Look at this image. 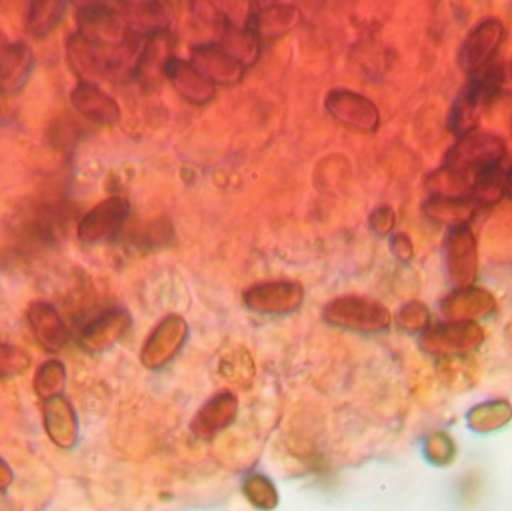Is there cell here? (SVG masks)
<instances>
[{
	"mask_svg": "<svg viewBox=\"0 0 512 511\" xmlns=\"http://www.w3.org/2000/svg\"><path fill=\"white\" fill-rule=\"evenodd\" d=\"M493 300L480 290H466L445 302L444 311L450 317H478L492 311Z\"/></svg>",
	"mask_w": 512,
	"mask_h": 511,
	"instance_id": "obj_26",
	"label": "cell"
},
{
	"mask_svg": "<svg viewBox=\"0 0 512 511\" xmlns=\"http://www.w3.org/2000/svg\"><path fill=\"white\" fill-rule=\"evenodd\" d=\"M72 210L65 201H36L15 213L12 230L24 245L50 248L59 245L68 233Z\"/></svg>",
	"mask_w": 512,
	"mask_h": 511,
	"instance_id": "obj_3",
	"label": "cell"
},
{
	"mask_svg": "<svg viewBox=\"0 0 512 511\" xmlns=\"http://www.w3.org/2000/svg\"><path fill=\"white\" fill-rule=\"evenodd\" d=\"M303 300V290L297 284L276 282L259 285L246 293V303L262 314H283L297 308Z\"/></svg>",
	"mask_w": 512,
	"mask_h": 511,
	"instance_id": "obj_18",
	"label": "cell"
},
{
	"mask_svg": "<svg viewBox=\"0 0 512 511\" xmlns=\"http://www.w3.org/2000/svg\"><path fill=\"white\" fill-rule=\"evenodd\" d=\"M71 104L80 116L98 125H116L122 116L116 99L90 81H78L75 84L71 92Z\"/></svg>",
	"mask_w": 512,
	"mask_h": 511,
	"instance_id": "obj_12",
	"label": "cell"
},
{
	"mask_svg": "<svg viewBox=\"0 0 512 511\" xmlns=\"http://www.w3.org/2000/svg\"><path fill=\"white\" fill-rule=\"evenodd\" d=\"M29 354L23 348L0 342V378H12L24 374L30 368Z\"/></svg>",
	"mask_w": 512,
	"mask_h": 511,
	"instance_id": "obj_28",
	"label": "cell"
},
{
	"mask_svg": "<svg viewBox=\"0 0 512 511\" xmlns=\"http://www.w3.org/2000/svg\"><path fill=\"white\" fill-rule=\"evenodd\" d=\"M427 318H429V315H427L426 308L418 305V303H412V305L406 306L402 314H400V321H402L403 326L412 327V329L424 326Z\"/></svg>",
	"mask_w": 512,
	"mask_h": 511,
	"instance_id": "obj_30",
	"label": "cell"
},
{
	"mask_svg": "<svg viewBox=\"0 0 512 511\" xmlns=\"http://www.w3.org/2000/svg\"><path fill=\"white\" fill-rule=\"evenodd\" d=\"M328 113L348 128L370 134L381 125L378 107L366 96L352 90H331L325 98Z\"/></svg>",
	"mask_w": 512,
	"mask_h": 511,
	"instance_id": "obj_8",
	"label": "cell"
},
{
	"mask_svg": "<svg viewBox=\"0 0 512 511\" xmlns=\"http://www.w3.org/2000/svg\"><path fill=\"white\" fill-rule=\"evenodd\" d=\"M192 65L210 81L222 86H233L245 75V68L233 59L219 44H200L192 51Z\"/></svg>",
	"mask_w": 512,
	"mask_h": 511,
	"instance_id": "obj_15",
	"label": "cell"
},
{
	"mask_svg": "<svg viewBox=\"0 0 512 511\" xmlns=\"http://www.w3.org/2000/svg\"><path fill=\"white\" fill-rule=\"evenodd\" d=\"M301 21V12L297 6L270 3L264 8H256L248 23L258 33L259 38H273L294 29Z\"/></svg>",
	"mask_w": 512,
	"mask_h": 511,
	"instance_id": "obj_20",
	"label": "cell"
},
{
	"mask_svg": "<svg viewBox=\"0 0 512 511\" xmlns=\"http://www.w3.org/2000/svg\"><path fill=\"white\" fill-rule=\"evenodd\" d=\"M6 44H8V42H6L5 36H3L2 33H0V51H2L3 48L6 47Z\"/></svg>",
	"mask_w": 512,
	"mask_h": 511,
	"instance_id": "obj_34",
	"label": "cell"
},
{
	"mask_svg": "<svg viewBox=\"0 0 512 511\" xmlns=\"http://www.w3.org/2000/svg\"><path fill=\"white\" fill-rule=\"evenodd\" d=\"M11 482V468H9L8 464H6V462L3 461L2 458H0V491H3V489L8 488V486L11 485Z\"/></svg>",
	"mask_w": 512,
	"mask_h": 511,
	"instance_id": "obj_32",
	"label": "cell"
},
{
	"mask_svg": "<svg viewBox=\"0 0 512 511\" xmlns=\"http://www.w3.org/2000/svg\"><path fill=\"white\" fill-rule=\"evenodd\" d=\"M423 207L427 218L456 228L468 225L478 206L471 197H430Z\"/></svg>",
	"mask_w": 512,
	"mask_h": 511,
	"instance_id": "obj_22",
	"label": "cell"
},
{
	"mask_svg": "<svg viewBox=\"0 0 512 511\" xmlns=\"http://www.w3.org/2000/svg\"><path fill=\"white\" fill-rule=\"evenodd\" d=\"M507 179H508V195L512 198V167L511 170L507 173Z\"/></svg>",
	"mask_w": 512,
	"mask_h": 511,
	"instance_id": "obj_33",
	"label": "cell"
},
{
	"mask_svg": "<svg viewBox=\"0 0 512 511\" xmlns=\"http://www.w3.org/2000/svg\"><path fill=\"white\" fill-rule=\"evenodd\" d=\"M68 3L59 0L32 2L27 9L26 30L35 39L47 38L62 23Z\"/></svg>",
	"mask_w": 512,
	"mask_h": 511,
	"instance_id": "obj_23",
	"label": "cell"
},
{
	"mask_svg": "<svg viewBox=\"0 0 512 511\" xmlns=\"http://www.w3.org/2000/svg\"><path fill=\"white\" fill-rule=\"evenodd\" d=\"M393 249L400 258H409L412 255V243L405 234H396L393 237Z\"/></svg>",
	"mask_w": 512,
	"mask_h": 511,
	"instance_id": "obj_31",
	"label": "cell"
},
{
	"mask_svg": "<svg viewBox=\"0 0 512 511\" xmlns=\"http://www.w3.org/2000/svg\"><path fill=\"white\" fill-rule=\"evenodd\" d=\"M35 69L32 48L24 42H8L0 51V95H15L24 89Z\"/></svg>",
	"mask_w": 512,
	"mask_h": 511,
	"instance_id": "obj_14",
	"label": "cell"
},
{
	"mask_svg": "<svg viewBox=\"0 0 512 511\" xmlns=\"http://www.w3.org/2000/svg\"><path fill=\"white\" fill-rule=\"evenodd\" d=\"M426 186L430 197H471L472 182L468 174L459 173L445 165L429 174Z\"/></svg>",
	"mask_w": 512,
	"mask_h": 511,
	"instance_id": "obj_25",
	"label": "cell"
},
{
	"mask_svg": "<svg viewBox=\"0 0 512 511\" xmlns=\"http://www.w3.org/2000/svg\"><path fill=\"white\" fill-rule=\"evenodd\" d=\"M445 263L451 282L466 287L475 278L477 270V245L468 225L451 228L445 239Z\"/></svg>",
	"mask_w": 512,
	"mask_h": 511,
	"instance_id": "obj_11",
	"label": "cell"
},
{
	"mask_svg": "<svg viewBox=\"0 0 512 511\" xmlns=\"http://www.w3.org/2000/svg\"><path fill=\"white\" fill-rule=\"evenodd\" d=\"M259 35L251 24L245 27L237 26L231 21H225L221 33V47L227 51L243 68L254 65L261 53Z\"/></svg>",
	"mask_w": 512,
	"mask_h": 511,
	"instance_id": "obj_21",
	"label": "cell"
},
{
	"mask_svg": "<svg viewBox=\"0 0 512 511\" xmlns=\"http://www.w3.org/2000/svg\"><path fill=\"white\" fill-rule=\"evenodd\" d=\"M135 54V42L125 47L96 44L75 32L66 42V59L80 81L96 83L105 78L119 77L129 68Z\"/></svg>",
	"mask_w": 512,
	"mask_h": 511,
	"instance_id": "obj_1",
	"label": "cell"
},
{
	"mask_svg": "<svg viewBox=\"0 0 512 511\" xmlns=\"http://www.w3.org/2000/svg\"><path fill=\"white\" fill-rule=\"evenodd\" d=\"M128 216V200L122 197L107 198L96 204L78 222V239L84 245L108 242L120 233Z\"/></svg>",
	"mask_w": 512,
	"mask_h": 511,
	"instance_id": "obj_7",
	"label": "cell"
},
{
	"mask_svg": "<svg viewBox=\"0 0 512 511\" xmlns=\"http://www.w3.org/2000/svg\"><path fill=\"white\" fill-rule=\"evenodd\" d=\"M77 32L89 41L107 47H125L132 44V30L119 8L105 3H89L78 8Z\"/></svg>",
	"mask_w": 512,
	"mask_h": 511,
	"instance_id": "obj_5",
	"label": "cell"
},
{
	"mask_svg": "<svg viewBox=\"0 0 512 511\" xmlns=\"http://www.w3.org/2000/svg\"><path fill=\"white\" fill-rule=\"evenodd\" d=\"M369 222L370 227H372L375 233L385 236V234L390 233L394 225H396V213H394L393 207L379 206L373 210Z\"/></svg>",
	"mask_w": 512,
	"mask_h": 511,
	"instance_id": "obj_29",
	"label": "cell"
},
{
	"mask_svg": "<svg viewBox=\"0 0 512 511\" xmlns=\"http://www.w3.org/2000/svg\"><path fill=\"white\" fill-rule=\"evenodd\" d=\"M44 426L50 440L60 449H71L77 443V416L72 405L62 396L45 401Z\"/></svg>",
	"mask_w": 512,
	"mask_h": 511,
	"instance_id": "obj_19",
	"label": "cell"
},
{
	"mask_svg": "<svg viewBox=\"0 0 512 511\" xmlns=\"http://www.w3.org/2000/svg\"><path fill=\"white\" fill-rule=\"evenodd\" d=\"M505 38V26L499 18L481 20L462 42L459 50V66L469 74H477L489 66Z\"/></svg>",
	"mask_w": 512,
	"mask_h": 511,
	"instance_id": "obj_6",
	"label": "cell"
},
{
	"mask_svg": "<svg viewBox=\"0 0 512 511\" xmlns=\"http://www.w3.org/2000/svg\"><path fill=\"white\" fill-rule=\"evenodd\" d=\"M27 323L38 344L48 353H57L65 347L69 330L56 306L44 300H36L27 308Z\"/></svg>",
	"mask_w": 512,
	"mask_h": 511,
	"instance_id": "obj_13",
	"label": "cell"
},
{
	"mask_svg": "<svg viewBox=\"0 0 512 511\" xmlns=\"http://www.w3.org/2000/svg\"><path fill=\"white\" fill-rule=\"evenodd\" d=\"M327 320L336 326L375 332L388 326L390 314L384 306L372 300L346 297L328 306Z\"/></svg>",
	"mask_w": 512,
	"mask_h": 511,
	"instance_id": "obj_9",
	"label": "cell"
},
{
	"mask_svg": "<svg viewBox=\"0 0 512 511\" xmlns=\"http://www.w3.org/2000/svg\"><path fill=\"white\" fill-rule=\"evenodd\" d=\"M165 77L173 83L174 89L182 95V98L191 104L204 105L215 98L216 84L203 72L198 71L192 62L174 57L168 63Z\"/></svg>",
	"mask_w": 512,
	"mask_h": 511,
	"instance_id": "obj_17",
	"label": "cell"
},
{
	"mask_svg": "<svg viewBox=\"0 0 512 511\" xmlns=\"http://www.w3.org/2000/svg\"><path fill=\"white\" fill-rule=\"evenodd\" d=\"M131 326V318L123 309H110L93 318L81 330L80 344L90 353H101L116 344Z\"/></svg>",
	"mask_w": 512,
	"mask_h": 511,
	"instance_id": "obj_16",
	"label": "cell"
},
{
	"mask_svg": "<svg viewBox=\"0 0 512 511\" xmlns=\"http://www.w3.org/2000/svg\"><path fill=\"white\" fill-rule=\"evenodd\" d=\"M507 146L498 135L489 132H472L459 138L445 156V167L459 173H478L484 168L501 165Z\"/></svg>",
	"mask_w": 512,
	"mask_h": 511,
	"instance_id": "obj_4",
	"label": "cell"
},
{
	"mask_svg": "<svg viewBox=\"0 0 512 511\" xmlns=\"http://www.w3.org/2000/svg\"><path fill=\"white\" fill-rule=\"evenodd\" d=\"M65 383V366L57 360H50V362H45L44 365L39 366L38 371H36L33 389H35L36 396L45 402L57 398V396H62Z\"/></svg>",
	"mask_w": 512,
	"mask_h": 511,
	"instance_id": "obj_27",
	"label": "cell"
},
{
	"mask_svg": "<svg viewBox=\"0 0 512 511\" xmlns=\"http://www.w3.org/2000/svg\"><path fill=\"white\" fill-rule=\"evenodd\" d=\"M174 39L168 29L153 30L134 66V75L144 87L150 89L165 77L168 63L174 59Z\"/></svg>",
	"mask_w": 512,
	"mask_h": 511,
	"instance_id": "obj_10",
	"label": "cell"
},
{
	"mask_svg": "<svg viewBox=\"0 0 512 511\" xmlns=\"http://www.w3.org/2000/svg\"><path fill=\"white\" fill-rule=\"evenodd\" d=\"M507 192V173L502 170L501 165H493L475 173L471 186V198L477 206L498 204Z\"/></svg>",
	"mask_w": 512,
	"mask_h": 511,
	"instance_id": "obj_24",
	"label": "cell"
},
{
	"mask_svg": "<svg viewBox=\"0 0 512 511\" xmlns=\"http://www.w3.org/2000/svg\"><path fill=\"white\" fill-rule=\"evenodd\" d=\"M486 68V71L477 72L454 99L448 128L457 138L475 132L484 111L498 98L504 86V69L499 66Z\"/></svg>",
	"mask_w": 512,
	"mask_h": 511,
	"instance_id": "obj_2",
	"label": "cell"
}]
</instances>
